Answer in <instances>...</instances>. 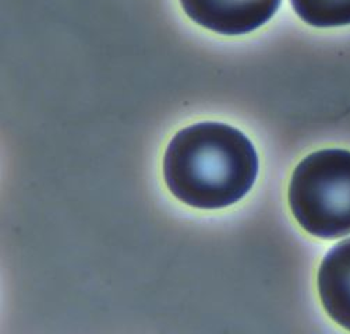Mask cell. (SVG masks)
I'll use <instances>...</instances> for the list:
<instances>
[{
	"label": "cell",
	"mask_w": 350,
	"mask_h": 334,
	"mask_svg": "<svg viewBox=\"0 0 350 334\" xmlns=\"http://www.w3.org/2000/svg\"><path fill=\"white\" fill-rule=\"evenodd\" d=\"M297 16L314 27L350 25V0H291Z\"/></svg>",
	"instance_id": "cell-5"
},
{
	"label": "cell",
	"mask_w": 350,
	"mask_h": 334,
	"mask_svg": "<svg viewBox=\"0 0 350 334\" xmlns=\"http://www.w3.org/2000/svg\"><path fill=\"white\" fill-rule=\"evenodd\" d=\"M197 24L225 36L247 34L276 13L281 0H180Z\"/></svg>",
	"instance_id": "cell-3"
},
{
	"label": "cell",
	"mask_w": 350,
	"mask_h": 334,
	"mask_svg": "<svg viewBox=\"0 0 350 334\" xmlns=\"http://www.w3.org/2000/svg\"><path fill=\"white\" fill-rule=\"evenodd\" d=\"M317 280L321 304L328 316L350 331V238L327 253Z\"/></svg>",
	"instance_id": "cell-4"
},
{
	"label": "cell",
	"mask_w": 350,
	"mask_h": 334,
	"mask_svg": "<svg viewBox=\"0 0 350 334\" xmlns=\"http://www.w3.org/2000/svg\"><path fill=\"white\" fill-rule=\"evenodd\" d=\"M258 174L252 142L229 125L204 122L180 130L165 153L163 177L174 197L197 209H224L243 198Z\"/></svg>",
	"instance_id": "cell-1"
},
{
	"label": "cell",
	"mask_w": 350,
	"mask_h": 334,
	"mask_svg": "<svg viewBox=\"0 0 350 334\" xmlns=\"http://www.w3.org/2000/svg\"><path fill=\"white\" fill-rule=\"evenodd\" d=\"M289 206L314 237L350 235V151L327 149L307 155L292 175Z\"/></svg>",
	"instance_id": "cell-2"
}]
</instances>
